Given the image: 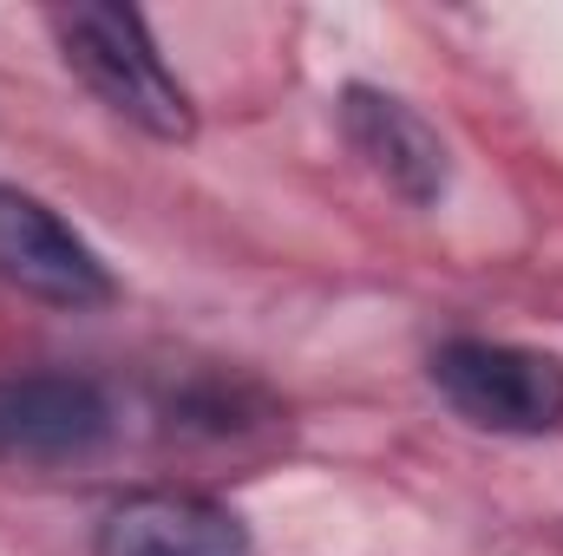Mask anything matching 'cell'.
<instances>
[{"label": "cell", "mask_w": 563, "mask_h": 556, "mask_svg": "<svg viewBox=\"0 0 563 556\" xmlns=\"http://www.w3.org/2000/svg\"><path fill=\"white\" fill-rule=\"evenodd\" d=\"M46 26H53L66 66H73L119 119H132L139 132H151V138H164V144L190 138V125H197L190 92L170 79V66H164L151 26H144L132 7L79 0V7H53Z\"/></svg>", "instance_id": "obj_1"}, {"label": "cell", "mask_w": 563, "mask_h": 556, "mask_svg": "<svg viewBox=\"0 0 563 556\" xmlns=\"http://www.w3.org/2000/svg\"><path fill=\"white\" fill-rule=\"evenodd\" d=\"M432 387L485 432H551L563 425V360L511 341H445L432 354Z\"/></svg>", "instance_id": "obj_2"}, {"label": "cell", "mask_w": 563, "mask_h": 556, "mask_svg": "<svg viewBox=\"0 0 563 556\" xmlns=\"http://www.w3.org/2000/svg\"><path fill=\"white\" fill-rule=\"evenodd\" d=\"M0 276L53 308L112 301V276H106L99 249L26 190H0Z\"/></svg>", "instance_id": "obj_3"}, {"label": "cell", "mask_w": 563, "mask_h": 556, "mask_svg": "<svg viewBox=\"0 0 563 556\" xmlns=\"http://www.w3.org/2000/svg\"><path fill=\"white\" fill-rule=\"evenodd\" d=\"M341 132H347V144H354L407 203H439V197H445L452 157H445L439 132L426 125L407 99L374 92V86H347V92H341Z\"/></svg>", "instance_id": "obj_4"}, {"label": "cell", "mask_w": 563, "mask_h": 556, "mask_svg": "<svg viewBox=\"0 0 563 556\" xmlns=\"http://www.w3.org/2000/svg\"><path fill=\"white\" fill-rule=\"evenodd\" d=\"M99 556H256V544L243 518L210 498L144 491L99 524Z\"/></svg>", "instance_id": "obj_5"}, {"label": "cell", "mask_w": 563, "mask_h": 556, "mask_svg": "<svg viewBox=\"0 0 563 556\" xmlns=\"http://www.w3.org/2000/svg\"><path fill=\"white\" fill-rule=\"evenodd\" d=\"M106 432H112V413H106L99 387H86V380L33 374V380L0 387V452L73 458V452H92Z\"/></svg>", "instance_id": "obj_6"}]
</instances>
